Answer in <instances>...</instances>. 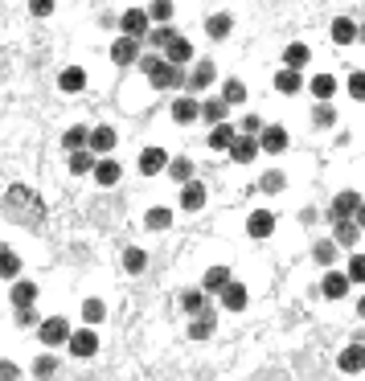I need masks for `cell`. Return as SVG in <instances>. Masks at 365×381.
I'll list each match as a JSON object with an SVG mask.
<instances>
[{"label": "cell", "mask_w": 365, "mask_h": 381, "mask_svg": "<svg viewBox=\"0 0 365 381\" xmlns=\"http://www.w3.org/2000/svg\"><path fill=\"white\" fill-rule=\"evenodd\" d=\"M4 214L13 217V221H21V226H41L46 221V201L29 185H13V189L4 193Z\"/></svg>", "instance_id": "1"}, {"label": "cell", "mask_w": 365, "mask_h": 381, "mask_svg": "<svg viewBox=\"0 0 365 381\" xmlns=\"http://www.w3.org/2000/svg\"><path fill=\"white\" fill-rule=\"evenodd\" d=\"M230 29H234V17H230V13H214V17L205 21V33H210L214 41H226V37H230Z\"/></svg>", "instance_id": "31"}, {"label": "cell", "mask_w": 365, "mask_h": 381, "mask_svg": "<svg viewBox=\"0 0 365 381\" xmlns=\"http://www.w3.org/2000/svg\"><path fill=\"white\" fill-rule=\"evenodd\" d=\"M181 209H185V214H197V209H205V185H201V181H189V185H181Z\"/></svg>", "instance_id": "15"}, {"label": "cell", "mask_w": 365, "mask_h": 381, "mask_svg": "<svg viewBox=\"0 0 365 381\" xmlns=\"http://www.w3.org/2000/svg\"><path fill=\"white\" fill-rule=\"evenodd\" d=\"M66 349H70V357H78V361L95 357V353H98V336H95V328H91V324H82L78 332H70Z\"/></svg>", "instance_id": "3"}, {"label": "cell", "mask_w": 365, "mask_h": 381, "mask_svg": "<svg viewBox=\"0 0 365 381\" xmlns=\"http://www.w3.org/2000/svg\"><path fill=\"white\" fill-rule=\"evenodd\" d=\"M222 98H226L230 107L243 103V98H246V82H243V78H226V82H222Z\"/></svg>", "instance_id": "38"}, {"label": "cell", "mask_w": 365, "mask_h": 381, "mask_svg": "<svg viewBox=\"0 0 365 381\" xmlns=\"http://www.w3.org/2000/svg\"><path fill=\"white\" fill-rule=\"evenodd\" d=\"M144 266H148V254L140 246H127V250H123V271H127V275H144Z\"/></svg>", "instance_id": "34"}, {"label": "cell", "mask_w": 365, "mask_h": 381, "mask_svg": "<svg viewBox=\"0 0 365 381\" xmlns=\"http://www.w3.org/2000/svg\"><path fill=\"white\" fill-rule=\"evenodd\" d=\"M357 29H361L357 21H349V17H337L328 37H333V46H353V41H357Z\"/></svg>", "instance_id": "23"}, {"label": "cell", "mask_w": 365, "mask_h": 381, "mask_svg": "<svg viewBox=\"0 0 365 381\" xmlns=\"http://www.w3.org/2000/svg\"><path fill=\"white\" fill-rule=\"evenodd\" d=\"M316 291L324 295V299H345V295H349V275H345V271H328Z\"/></svg>", "instance_id": "12"}, {"label": "cell", "mask_w": 365, "mask_h": 381, "mask_svg": "<svg viewBox=\"0 0 365 381\" xmlns=\"http://www.w3.org/2000/svg\"><path fill=\"white\" fill-rule=\"evenodd\" d=\"M169 176L177 185H189L193 181V160H169Z\"/></svg>", "instance_id": "41"}, {"label": "cell", "mask_w": 365, "mask_h": 381, "mask_svg": "<svg viewBox=\"0 0 365 381\" xmlns=\"http://www.w3.org/2000/svg\"><path fill=\"white\" fill-rule=\"evenodd\" d=\"M234 140H238V131H234L230 123H218V127L205 136V143H210L214 152H230V148H234Z\"/></svg>", "instance_id": "25"}, {"label": "cell", "mask_w": 365, "mask_h": 381, "mask_svg": "<svg viewBox=\"0 0 365 381\" xmlns=\"http://www.w3.org/2000/svg\"><path fill=\"white\" fill-rule=\"evenodd\" d=\"M58 91H62V95L87 91V70H82V66H66V70L58 74Z\"/></svg>", "instance_id": "13"}, {"label": "cell", "mask_w": 365, "mask_h": 381, "mask_svg": "<svg viewBox=\"0 0 365 381\" xmlns=\"http://www.w3.org/2000/svg\"><path fill=\"white\" fill-rule=\"evenodd\" d=\"M177 37V29L172 25H156V29H148V41H152V49H165Z\"/></svg>", "instance_id": "44"}, {"label": "cell", "mask_w": 365, "mask_h": 381, "mask_svg": "<svg viewBox=\"0 0 365 381\" xmlns=\"http://www.w3.org/2000/svg\"><path fill=\"white\" fill-rule=\"evenodd\" d=\"M357 41H365V25H361V29H357Z\"/></svg>", "instance_id": "56"}, {"label": "cell", "mask_w": 365, "mask_h": 381, "mask_svg": "<svg viewBox=\"0 0 365 381\" xmlns=\"http://www.w3.org/2000/svg\"><path fill=\"white\" fill-rule=\"evenodd\" d=\"M259 152H263V143L255 140V136H243V131H238V140L230 148V160H234V164H250Z\"/></svg>", "instance_id": "9"}, {"label": "cell", "mask_w": 365, "mask_h": 381, "mask_svg": "<svg viewBox=\"0 0 365 381\" xmlns=\"http://www.w3.org/2000/svg\"><path fill=\"white\" fill-rule=\"evenodd\" d=\"M214 324H218V311L205 308L201 316H193V324H189V336H193V340H210V336H214Z\"/></svg>", "instance_id": "26"}, {"label": "cell", "mask_w": 365, "mask_h": 381, "mask_svg": "<svg viewBox=\"0 0 365 381\" xmlns=\"http://www.w3.org/2000/svg\"><path fill=\"white\" fill-rule=\"evenodd\" d=\"M246 304H250L246 283H230L226 291H222V308H226V311H246Z\"/></svg>", "instance_id": "20"}, {"label": "cell", "mask_w": 365, "mask_h": 381, "mask_svg": "<svg viewBox=\"0 0 365 381\" xmlns=\"http://www.w3.org/2000/svg\"><path fill=\"white\" fill-rule=\"evenodd\" d=\"M140 58H144V53H140V41L120 33L115 46H111V62H115V66H132V62H140Z\"/></svg>", "instance_id": "7"}, {"label": "cell", "mask_w": 365, "mask_h": 381, "mask_svg": "<svg viewBox=\"0 0 365 381\" xmlns=\"http://www.w3.org/2000/svg\"><path fill=\"white\" fill-rule=\"evenodd\" d=\"M312 259H316L320 266H333V262H337V242H333V238L316 242V246H312Z\"/></svg>", "instance_id": "40"}, {"label": "cell", "mask_w": 365, "mask_h": 381, "mask_svg": "<svg viewBox=\"0 0 365 381\" xmlns=\"http://www.w3.org/2000/svg\"><path fill=\"white\" fill-rule=\"evenodd\" d=\"M357 238H361V226H357L353 217L333 226V242H337V246H345V250H353V246H357Z\"/></svg>", "instance_id": "22"}, {"label": "cell", "mask_w": 365, "mask_h": 381, "mask_svg": "<svg viewBox=\"0 0 365 381\" xmlns=\"http://www.w3.org/2000/svg\"><path fill=\"white\" fill-rule=\"evenodd\" d=\"M33 373L41 381H49L53 373H58V357H37V365H33Z\"/></svg>", "instance_id": "49"}, {"label": "cell", "mask_w": 365, "mask_h": 381, "mask_svg": "<svg viewBox=\"0 0 365 381\" xmlns=\"http://www.w3.org/2000/svg\"><path fill=\"white\" fill-rule=\"evenodd\" d=\"M308 62H312V49L304 46V41H292V46L283 49V66L288 70H304Z\"/></svg>", "instance_id": "27"}, {"label": "cell", "mask_w": 365, "mask_h": 381, "mask_svg": "<svg viewBox=\"0 0 365 381\" xmlns=\"http://www.w3.org/2000/svg\"><path fill=\"white\" fill-rule=\"evenodd\" d=\"M29 13H33V17H49V13H53V0H29Z\"/></svg>", "instance_id": "52"}, {"label": "cell", "mask_w": 365, "mask_h": 381, "mask_svg": "<svg viewBox=\"0 0 365 381\" xmlns=\"http://www.w3.org/2000/svg\"><path fill=\"white\" fill-rule=\"evenodd\" d=\"M312 123H316V127H333V123H337V111H333V103H316V111H312Z\"/></svg>", "instance_id": "46"}, {"label": "cell", "mask_w": 365, "mask_h": 381, "mask_svg": "<svg viewBox=\"0 0 365 381\" xmlns=\"http://www.w3.org/2000/svg\"><path fill=\"white\" fill-rule=\"evenodd\" d=\"M263 127H267V123L259 120V115H246V120L238 123V131H243V136H263Z\"/></svg>", "instance_id": "50"}, {"label": "cell", "mask_w": 365, "mask_h": 381, "mask_svg": "<svg viewBox=\"0 0 365 381\" xmlns=\"http://www.w3.org/2000/svg\"><path fill=\"white\" fill-rule=\"evenodd\" d=\"M230 283H234L230 266H210V271L201 275V291H205V295H222V291H226Z\"/></svg>", "instance_id": "8"}, {"label": "cell", "mask_w": 365, "mask_h": 381, "mask_svg": "<svg viewBox=\"0 0 365 381\" xmlns=\"http://www.w3.org/2000/svg\"><path fill=\"white\" fill-rule=\"evenodd\" d=\"M357 209H361V193H357V189L337 193V197H333V205H328L333 221H349V217H357Z\"/></svg>", "instance_id": "5"}, {"label": "cell", "mask_w": 365, "mask_h": 381, "mask_svg": "<svg viewBox=\"0 0 365 381\" xmlns=\"http://www.w3.org/2000/svg\"><path fill=\"white\" fill-rule=\"evenodd\" d=\"M17 275H21V259L0 246V279H17Z\"/></svg>", "instance_id": "39"}, {"label": "cell", "mask_w": 365, "mask_h": 381, "mask_svg": "<svg viewBox=\"0 0 365 381\" xmlns=\"http://www.w3.org/2000/svg\"><path fill=\"white\" fill-rule=\"evenodd\" d=\"M337 365H341V373H361V369H365V349H361V344H345L341 357H337Z\"/></svg>", "instance_id": "21"}, {"label": "cell", "mask_w": 365, "mask_h": 381, "mask_svg": "<svg viewBox=\"0 0 365 381\" xmlns=\"http://www.w3.org/2000/svg\"><path fill=\"white\" fill-rule=\"evenodd\" d=\"M107 316V304L103 299H82V324H98Z\"/></svg>", "instance_id": "43"}, {"label": "cell", "mask_w": 365, "mask_h": 381, "mask_svg": "<svg viewBox=\"0 0 365 381\" xmlns=\"http://www.w3.org/2000/svg\"><path fill=\"white\" fill-rule=\"evenodd\" d=\"M95 164H98V156L91 152V148H82V152H70V172L74 176H87V172H95Z\"/></svg>", "instance_id": "32"}, {"label": "cell", "mask_w": 365, "mask_h": 381, "mask_svg": "<svg viewBox=\"0 0 365 381\" xmlns=\"http://www.w3.org/2000/svg\"><path fill=\"white\" fill-rule=\"evenodd\" d=\"M271 82H275V91H279V95H300V91H304V78H300V70H288V66H279Z\"/></svg>", "instance_id": "17"}, {"label": "cell", "mask_w": 365, "mask_h": 381, "mask_svg": "<svg viewBox=\"0 0 365 381\" xmlns=\"http://www.w3.org/2000/svg\"><path fill=\"white\" fill-rule=\"evenodd\" d=\"M172 120H177V123L201 120V103H197L193 95H177V98H172Z\"/></svg>", "instance_id": "14"}, {"label": "cell", "mask_w": 365, "mask_h": 381, "mask_svg": "<svg viewBox=\"0 0 365 381\" xmlns=\"http://www.w3.org/2000/svg\"><path fill=\"white\" fill-rule=\"evenodd\" d=\"M345 275H349V283H365V254H353Z\"/></svg>", "instance_id": "48"}, {"label": "cell", "mask_w": 365, "mask_h": 381, "mask_svg": "<svg viewBox=\"0 0 365 381\" xmlns=\"http://www.w3.org/2000/svg\"><path fill=\"white\" fill-rule=\"evenodd\" d=\"M17 324H21V328H33V324H41V320H37L33 308H17Z\"/></svg>", "instance_id": "51"}, {"label": "cell", "mask_w": 365, "mask_h": 381, "mask_svg": "<svg viewBox=\"0 0 365 381\" xmlns=\"http://www.w3.org/2000/svg\"><path fill=\"white\" fill-rule=\"evenodd\" d=\"M0 381H21V369L13 361H0Z\"/></svg>", "instance_id": "53"}, {"label": "cell", "mask_w": 365, "mask_h": 381, "mask_svg": "<svg viewBox=\"0 0 365 381\" xmlns=\"http://www.w3.org/2000/svg\"><path fill=\"white\" fill-rule=\"evenodd\" d=\"M308 91L316 95V103H328V98L337 95V78H333V74H312V82H308Z\"/></svg>", "instance_id": "30"}, {"label": "cell", "mask_w": 365, "mask_h": 381, "mask_svg": "<svg viewBox=\"0 0 365 381\" xmlns=\"http://www.w3.org/2000/svg\"><path fill=\"white\" fill-rule=\"evenodd\" d=\"M263 152H271V156H283V152H288V131H283V127H279V123H275V127H263Z\"/></svg>", "instance_id": "19"}, {"label": "cell", "mask_w": 365, "mask_h": 381, "mask_svg": "<svg viewBox=\"0 0 365 381\" xmlns=\"http://www.w3.org/2000/svg\"><path fill=\"white\" fill-rule=\"evenodd\" d=\"M246 234L250 238H271L275 234V214L271 209H255V214L246 217Z\"/></svg>", "instance_id": "10"}, {"label": "cell", "mask_w": 365, "mask_h": 381, "mask_svg": "<svg viewBox=\"0 0 365 381\" xmlns=\"http://www.w3.org/2000/svg\"><path fill=\"white\" fill-rule=\"evenodd\" d=\"M357 316H361V320H365V295H361V304H357Z\"/></svg>", "instance_id": "55"}, {"label": "cell", "mask_w": 365, "mask_h": 381, "mask_svg": "<svg viewBox=\"0 0 365 381\" xmlns=\"http://www.w3.org/2000/svg\"><path fill=\"white\" fill-rule=\"evenodd\" d=\"M120 176H123L120 160H103V156H98V164H95V181H98V185H103V189H111V185H120Z\"/></svg>", "instance_id": "28"}, {"label": "cell", "mask_w": 365, "mask_h": 381, "mask_svg": "<svg viewBox=\"0 0 365 381\" xmlns=\"http://www.w3.org/2000/svg\"><path fill=\"white\" fill-rule=\"evenodd\" d=\"M144 226L148 230H169L172 226V209H165V205H152L144 214Z\"/></svg>", "instance_id": "36"}, {"label": "cell", "mask_w": 365, "mask_h": 381, "mask_svg": "<svg viewBox=\"0 0 365 381\" xmlns=\"http://www.w3.org/2000/svg\"><path fill=\"white\" fill-rule=\"evenodd\" d=\"M165 58H169L172 66H185V62H193V41L177 33V37H172L169 46H165Z\"/></svg>", "instance_id": "16"}, {"label": "cell", "mask_w": 365, "mask_h": 381, "mask_svg": "<svg viewBox=\"0 0 365 381\" xmlns=\"http://www.w3.org/2000/svg\"><path fill=\"white\" fill-rule=\"evenodd\" d=\"M140 172H144V176L169 172V152H165V148H144V152H140Z\"/></svg>", "instance_id": "11"}, {"label": "cell", "mask_w": 365, "mask_h": 381, "mask_svg": "<svg viewBox=\"0 0 365 381\" xmlns=\"http://www.w3.org/2000/svg\"><path fill=\"white\" fill-rule=\"evenodd\" d=\"M120 29H123V37H148V29H152V17H148V8H127L120 17Z\"/></svg>", "instance_id": "6"}, {"label": "cell", "mask_w": 365, "mask_h": 381, "mask_svg": "<svg viewBox=\"0 0 365 381\" xmlns=\"http://www.w3.org/2000/svg\"><path fill=\"white\" fill-rule=\"evenodd\" d=\"M226 111H230V103H226V98H210V103H201V120L210 123V127L226 123Z\"/></svg>", "instance_id": "33"}, {"label": "cell", "mask_w": 365, "mask_h": 381, "mask_svg": "<svg viewBox=\"0 0 365 381\" xmlns=\"http://www.w3.org/2000/svg\"><path fill=\"white\" fill-rule=\"evenodd\" d=\"M87 143H91V127H70V131L62 136V148H66V152H82Z\"/></svg>", "instance_id": "35"}, {"label": "cell", "mask_w": 365, "mask_h": 381, "mask_svg": "<svg viewBox=\"0 0 365 381\" xmlns=\"http://www.w3.org/2000/svg\"><path fill=\"white\" fill-rule=\"evenodd\" d=\"M95 156H107L111 148H115V127H107V123H98V127H91V143H87Z\"/></svg>", "instance_id": "18"}, {"label": "cell", "mask_w": 365, "mask_h": 381, "mask_svg": "<svg viewBox=\"0 0 365 381\" xmlns=\"http://www.w3.org/2000/svg\"><path fill=\"white\" fill-rule=\"evenodd\" d=\"M353 221H357V226L365 230V201H361V209H357V217H353Z\"/></svg>", "instance_id": "54"}, {"label": "cell", "mask_w": 365, "mask_h": 381, "mask_svg": "<svg viewBox=\"0 0 365 381\" xmlns=\"http://www.w3.org/2000/svg\"><path fill=\"white\" fill-rule=\"evenodd\" d=\"M37 336H41V344H46V349H58V344H66V340H70V324H66L62 316H49V320L37 324Z\"/></svg>", "instance_id": "4"}, {"label": "cell", "mask_w": 365, "mask_h": 381, "mask_svg": "<svg viewBox=\"0 0 365 381\" xmlns=\"http://www.w3.org/2000/svg\"><path fill=\"white\" fill-rule=\"evenodd\" d=\"M8 299H13V308H33V304H37V283H29V279H17Z\"/></svg>", "instance_id": "29"}, {"label": "cell", "mask_w": 365, "mask_h": 381, "mask_svg": "<svg viewBox=\"0 0 365 381\" xmlns=\"http://www.w3.org/2000/svg\"><path fill=\"white\" fill-rule=\"evenodd\" d=\"M205 299H210V295H205L201 287H185V291H181V311H185V316H201V311L210 308Z\"/></svg>", "instance_id": "24"}, {"label": "cell", "mask_w": 365, "mask_h": 381, "mask_svg": "<svg viewBox=\"0 0 365 381\" xmlns=\"http://www.w3.org/2000/svg\"><path fill=\"white\" fill-rule=\"evenodd\" d=\"M259 189H263V193H283V189H288V176H283L279 168H271V172H263Z\"/></svg>", "instance_id": "42"}, {"label": "cell", "mask_w": 365, "mask_h": 381, "mask_svg": "<svg viewBox=\"0 0 365 381\" xmlns=\"http://www.w3.org/2000/svg\"><path fill=\"white\" fill-rule=\"evenodd\" d=\"M148 17H152L156 25H169V21H172V0H152Z\"/></svg>", "instance_id": "45"}, {"label": "cell", "mask_w": 365, "mask_h": 381, "mask_svg": "<svg viewBox=\"0 0 365 381\" xmlns=\"http://www.w3.org/2000/svg\"><path fill=\"white\" fill-rule=\"evenodd\" d=\"M136 66L144 70V78L152 82V86H156V91H169V86H181V82H185L181 66H172L169 58H160L156 49H152V53H144V58H140Z\"/></svg>", "instance_id": "2"}, {"label": "cell", "mask_w": 365, "mask_h": 381, "mask_svg": "<svg viewBox=\"0 0 365 381\" xmlns=\"http://www.w3.org/2000/svg\"><path fill=\"white\" fill-rule=\"evenodd\" d=\"M210 82H214V62H197L193 78H189V91H205Z\"/></svg>", "instance_id": "37"}, {"label": "cell", "mask_w": 365, "mask_h": 381, "mask_svg": "<svg viewBox=\"0 0 365 381\" xmlns=\"http://www.w3.org/2000/svg\"><path fill=\"white\" fill-rule=\"evenodd\" d=\"M345 86H349V98H357V103H365V70H353V74H349V82H345Z\"/></svg>", "instance_id": "47"}]
</instances>
